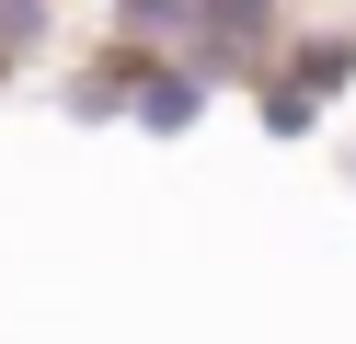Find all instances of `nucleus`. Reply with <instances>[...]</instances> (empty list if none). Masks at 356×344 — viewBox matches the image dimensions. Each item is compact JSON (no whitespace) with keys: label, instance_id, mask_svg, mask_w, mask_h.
Returning a JSON list of instances; mask_svg holds the SVG:
<instances>
[{"label":"nucleus","instance_id":"obj_1","mask_svg":"<svg viewBox=\"0 0 356 344\" xmlns=\"http://www.w3.org/2000/svg\"><path fill=\"white\" fill-rule=\"evenodd\" d=\"M276 46H287V0H195V23H184L172 58H195L207 81H241V69H264Z\"/></svg>","mask_w":356,"mask_h":344},{"label":"nucleus","instance_id":"obj_2","mask_svg":"<svg viewBox=\"0 0 356 344\" xmlns=\"http://www.w3.org/2000/svg\"><path fill=\"white\" fill-rule=\"evenodd\" d=\"M207 69H195V58H138V69H127V126H149V138H184L195 126V115H207Z\"/></svg>","mask_w":356,"mask_h":344},{"label":"nucleus","instance_id":"obj_3","mask_svg":"<svg viewBox=\"0 0 356 344\" xmlns=\"http://www.w3.org/2000/svg\"><path fill=\"white\" fill-rule=\"evenodd\" d=\"M184 23H195V0H115V46L127 58H172Z\"/></svg>","mask_w":356,"mask_h":344},{"label":"nucleus","instance_id":"obj_4","mask_svg":"<svg viewBox=\"0 0 356 344\" xmlns=\"http://www.w3.org/2000/svg\"><path fill=\"white\" fill-rule=\"evenodd\" d=\"M47 23H58V0H0V69L35 58V46H47Z\"/></svg>","mask_w":356,"mask_h":344}]
</instances>
